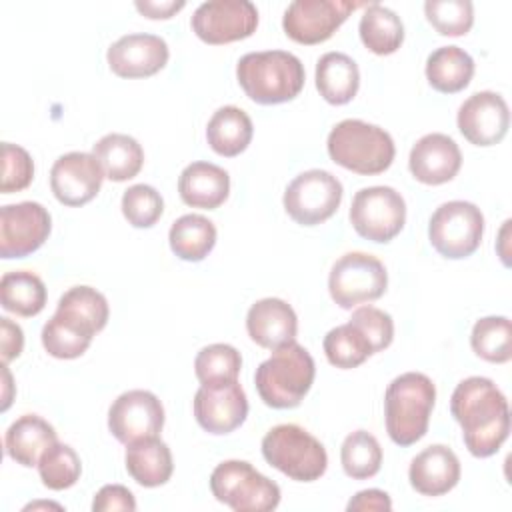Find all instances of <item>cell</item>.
<instances>
[{
  "mask_svg": "<svg viewBox=\"0 0 512 512\" xmlns=\"http://www.w3.org/2000/svg\"><path fill=\"white\" fill-rule=\"evenodd\" d=\"M450 412L462 426L468 452L488 458L500 450L510 434V408L502 390L484 376L462 380L450 398Z\"/></svg>",
  "mask_w": 512,
  "mask_h": 512,
  "instance_id": "obj_1",
  "label": "cell"
},
{
  "mask_svg": "<svg viewBox=\"0 0 512 512\" xmlns=\"http://www.w3.org/2000/svg\"><path fill=\"white\" fill-rule=\"evenodd\" d=\"M236 78L244 94L256 104H282L300 94L306 72L292 52L264 50L244 54L236 64Z\"/></svg>",
  "mask_w": 512,
  "mask_h": 512,
  "instance_id": "obj_2",
  "label": "cell"
},
{
  "mask_svg": "<svg viewBox=\"0 0 512 512\" xmlns=\"http://www.w3.org/2000/svg\"><path fill=\"white\" fill-rule=\"evenodd\" d=\"M436 400L434 382L422 372L396 376L384 394V418L390 440L398 446H412L428 432Z\"/></svg>",
  "mask_w": 512,
  "mask_h": 512,
  "instance_id": "obj_3",
  "label": "cell"
},
{
  "mask_svg": "<svg viewBox=\"0 0 512 512\" xmlns=\"http://www.w3.org/2000/svg\"><path fill=\"white\" fill-rule=\"evenodd\" d=\"M316 376L314 358L296 340L272 350L254 374L262 402L276 410L296 408L308 394Z\"/></svg>",
  "mask_w": 512,
  "mask_h": 512,
  "instance_id": "obj_4",
  "label": "cell"
},
{
  "mask_svg": "<svg viewBox=\"0 0 512 512\" xmlns=\"http://www.w3.org/2000/svg\"><path fill=\"white\" fill-rule=\"evenodd\" d=\"M326 148L332 162L362 176L388 170L396 154L394 140L384 128L356 118L338 122L328 134Z\"/></svg>",
  "mask_w": 512,
  "mask_h": 512,
  "instance_id": "obj_5",
  "label": "cell"
},
{
  "mask_svg": "<svg viewBox=\"0 0 512 512\" xmlns=\"http://www.w3.org/2000/svg\"><path fill=\"white\" fill-rule=\"evenodd\" d=\"M264 460L296 482H314L328 468L326 448L298 424H278L262 438Z\"/></svg>",
  "mask_w": 512,
  "mask_h": 512,
  "instance_id": "obj_6",
  "label": "cell"
},
{
  "mask_svg": "<svg viewBox=\"0 0 512 512\" xmlns=\"http://www.w3.org/2000/svg\"><path fill=\"white\" fill-rule=\"evenodd\" d=\"M212 496L236 512H268L280 504V486L246 460H224L210 474Z\"/></svg>",
  "mask_w": 512,
  "mask_h": 512,
  "instance_id": "obj_7",
  "label": "cell"
},
{
  "mask_svg": "<svg viewBox=\"0 0 512 512\" xmlns=\"http://www.w3.org/2000/svg\"><path fill=\"white\" fill-rule=\"evenodd\" d=\"M484 216L480 208L466 200L440 204L428 222V238L434 250L450 260L474 254L482 242Z\"/></svg>",
  "mask_w": 512,
  "mask_h": 512,
  "instance_id": "obj_8",
  "label": "cell"
},
{
  "mask_svg": "<svg viewBox=\"0 0 512 512\" xmlns=\"http://www.w3.org/2000/svg\"><path fill=\"white\" fill-rule=\"evenodd\" d=\"M388 286L384 264L366 252H348L340 256L328 276V292L340 308H354L378 300Z\"/></svg>",
  "mask_w": 512,
  "mask_h": 512,
  "instance_id": "obj_9",
  "label": "cell"
},
{
  "mask_svg": "<svg viewBox=\"0 0 512 512\" xmlns=\"http://www.w3.org/2000/svg\"><path fill=\"white\" fill-rule=\"evenodd\" d=\"M406 222V202L392 186L360 188L350 204V224L366 240L386 244Z\"/></svg>",
  "mask_w": 512,
  "mask_h": 512,
  "instance_id": "obj_10",
  "label": "cell"
},
{
  "mask_svg": "<svg viewBox=\"0 0 512 512\" xmlns=\"http://www.w3.org/2000/svg\"><path fill=\"white\" fill-rule=\"evenodd\" d=\"M342 192V184L332 172L312 168L286 186L282 202L296 224L316 226L334 216L342 202Z\"/></svg>",
  "mask_w": 512,
  "mask_h": 512,
  "instance_id": "obj_11",
  "label": "cell"
},
{
  "mask_svg": "<svg viewBox=\"0 0 512 512\" xmlns=\"http://www.w3.org/2000/svg\"><path fill=\"white\" fill-rule=\"evenodd\" d=\"M190 26L206 44H228L252 36L258 10L250 0H210L194 10Z\"/></svg>",
  "mask_w": 512,
  "mask_h": 512,
  "instance_id": "obj_12",
  "label": "cell"
},
{
  "mask_svg": "<svg viewBox=\"0 0 512 512\" xmlns=\"http://www.w3.org/2000/svg\"><path fill=\"white\" fill-rule=\"evenodd\" d=\"M366 4L346 0H294L282 16L286 36L298 44H320L328 40L352 10Z\"/></svg>",
  "mask_w": 512,
  "mask_h": 512,
  "instance_id": "obj_13",
  "label": "cell"
},
{
  "mask_svg": "<svg viewBox=\"0 0 512 512\" xmlns=\"http://www.w3.org/2000/svg\"><path fill=\"white\" fill-rule=\"evenodd\" d=\"M52 230L50 212L38 202H18L0 208V256L24 258L36 252Z\"/></svg>",
  "mask_w": 512,
  "mask_h": 512,
  "instance_id": "obj_14",
  "label": "cell"
},
{
  "mask_svg": "<svg viewBox=\"0 0 512 512\" xmlns=\"http://www.w3.org/2000/svg\"><path fill=\"white\" fill-rule=\"evenodd\" d=\"M164 426V406L150 390H128L108 410V430L122 444L158 436Z\"/></svg>",
  "mask_w": 512,
  "mask_h": 512,
  "instance_id": "obj_15",
  "label": "cell"
},
{
  "mask_svg": "<svg viewBox=\"0 0 512 512\" xmlns=\"http://www.w3.org/2000/svg\"><path fill=\"white\" fill-rule=\"evenodd\" d=\"M248 398L238 380L202 384L194 394V418L210 434H228L244 424Z\"/></svg>",
  "mask_w": 512,
  "mask_h": 512,
  "instance_id": "obj_16",
  "label": "cell"
},
{
  "mask_svg": "<svg viewBox=\"0 0 512 512\" xmlns=\"http://www.w3.org/2000/svg\"><path fill=\"white\" fill-rule=\"evenodd\" d=\"M456 124L470 144L494 146L510 128V110L500 94L492 90L474 92L460 104Z\"/></svg>",
  "mask_w": 512,
  "mask_h": 512,
  "instance_id": "obj_17",
  "label": "cell"
},
{
  "mask_svg": "<svg viewBox=\"0 0 512 512\" xmlns=\"http://www.w3.org/2000/svg\"><path fill=\"white\" fill-rule=\"evenodd\" d=\"M102 166L88 152L62 154L50 170V188L64 206H82L90 202L104 180Z\"/></svg>",
  "mask_w": 512,
  "mask_h": 512,
  "instance_id": "obj_18",
  "label": "cell"
},
{
  "mask_svg": "<svg viewBox=\"0 0 512 512\" xmlns=\"http://www.w3.org/2000/svg\"><path fill=\"white\" fill-rule=\"evenodd\" d=\"M168 44L156 34H126L110 44L106 60L120 78H148L160 72L168 62Z\"/></svg>",
  "mask_w": 512,
  "mask_h": 512,
  "instance_id": "obj_19",
  "label": "cell"
},
{
  "mask_svg": "<svg viewBox=\"0 0 512 512\" xmlns=\"http://www.w3.org/2000/svg\"><path fill=\"white\" fill-rule=\"evenodd\" d=\"M462 166V152L458 144L440 132L422 136L410 150L408 168L412 176L428 186L450 182Z\"/></svg>",
  "mask_w": 512,
  "mask_h": 512,
  "instance_id": "obj_20",
  "label": "cell"
},
{
  "mask_svg": "<svg viewBox=\"0 0 512 512\" xmlns=\"http://www.w3.org/2000/svg\"><path fill=\"white\" fill-rule=\"evenodd\" d=\"M246 330L252 342L276 350L296 340L298 318L294 308L280 298H262L246 314Z\"/></svg>",
  "mask_w": 512,
  "mask_h": 512,
  "instance_id": "obj_21",
  "label": "cell"
},
{
  "mask_svg": "<svg viewBox=\"0 0 512 512\" xmlns=\"http://www.w3.org/2000/svg\"><path fill=\"white\" fill-rule=\"evenodd\" d=\"M408 480L422 496H442L458 484L460 460L448 446L432 444L412 458Z\"/></svg>",
  "mask_w": 512,
  "mask_h": 512,
  "instance_id": "obj_22",
  "label": "cell"
},
{
  "mask_svg": "<svg viewBox=\"0 0 512 512\" xmlns=\"http://www.w3.org/2000/svg\"><path fill=\"white\" fill-rule=\"evenodd\" d=\"M178 194L192 208L214 210L230 194V176L212 162H192L180 172Z\"/></svg>",
  "mask_w": 512,
  "mask_h": 512,
  "instance_id": "obj_23",
  "label": "cell"
},
{
  "mask_svg": "<svg viewBox=\"0 0 512 512\" xmlns=\"http://www.w3.org/2000/svg\"><path fill=\"white\" fill-rule=\"evenodd\" d=\"M58 442L56 430L44 418L36 414H24L16 418L6 434H4V448L6 454L20 466L32 468L38 466L42 454Z\"/></svg>",
  "mask_w": 512,
  "mask_h": 512,
  "instance_id": "obj_24",
  "label": "cell"
},
{
  "mask_svg": "<svg viewBox=\"0 0 512 512\" xmlns=\"http://www.w3.org/2000/svg\"><path fill=\"white\" fill-rule=\"evenodd\" d=\"M124 462L132 480L144 488H156L166 484L174 470L172 452L168 444L162 442L158 436L128 444Z\"/></svg>",
  "mask_w": 512,
  "mask_h": 512,
  "instance_id": "obj_25",
  "label": "cell"
},
{
  "mask_svg": "<svg viewBox=\"0 0 512 512\" xmlns=\"http://www.w3.org/2000/svg\"><path fill=\"white\" fill-rule=\"evenodd\" d=\"M360 86L358 64L344 52H326L316 62V88L334 106L348 104Z\"/></svg>",
  "mask_w": 512,
  "mask_h": 512,
  "instance_id": "obj_26",
  "label": "cell"
},
{
  "mask_svg": "<svg viewBox=\"0 0 512 512\" xmlns=\"http://www.w3.org/2000/svg\"><path fill=\"white\" fill-rule=\"evenodd\" d=\"M92 156L102 166V172L112 182L134 178L144 164V150L136 138L128 134H106L92 146Z\"/></svg>",
  "mask_w": 512,
  "mask_h": 512,
  "instance_id": "obj_27",
  "label": "cell"
},
{
  "mask_svg": "<svg viewBox=\"0 0 512 512\" xmlns=\"http://www.w3.org/2000/svg\"><path fill=\"white\" fill-rule=\"evenodd\" d=\"M254 126L250 116L238 106L218 108L206 126L208 146L226 158L244 152L252 140Z\"/></svg>",
  "mask_w": 512,
  "mask_h": 512,
  "instance_id": "obj_28",
  "label": "cell"
},
{
  "mask_svg": "<svg viewBox=\"0 0 512 512\" xmlns=\"http://www.w3.org/2000/svg\"><path fill=\"white\" fill-rule=\"evenodd\" d=\"M472 76L474 60L460 46H440L426 58L428 84L442 94L464 90Z\"/></svg>",
  "mask_w": 512,
  "mask_h": 512,
  "instance_id": "obj_29",
  "label": "cell"
},
{
  "mask_svg": "<svg viewBox=\"0 0 512 512\" xmlns=\"http://www.w3.org/2000/svg\"><path fill=\"white\" fill-rule=\"evenodd\" d=\"M358 32L362 44L378 56L394 54L404 42V24L400 16L378 2H370L366 6Z\"/></svg>",
  "mask_w": 512,
  "mask_h": 512,
  "instance_id": "obj_30",
  "label": "cell"
},
{
  "mask_svg": "<svg viewBox=\"0 0 512 512\" xmlns=\"http://www.w3.org/2000/svg\"><path fill=\"white\" fill-rule=\"evenodd\" d=\"M168 242L180 260L200 262L216 244V226L202 214H184L172 222Z\"/></svg>",
  "mask_w": 512,
  "mask_h": 512,
  "instance_id": "obj_31",
  "label": "cell"
},
{
  "mask_svg": "<svg viewBox=\"0 0 512 512\" xmlns=\"http://www.w3.org/2000/svg\"><path fill=\"white\" fill-rule=\"evenodd\" d=\"M2 308L16 316H36L46 306V286L40 276L28 270L6 272L0 280Z\"/></svg>",
  "mask_w": 512,
  "mask_h": 512,
  "instance_id": "obj_32",
  "label": "cell"
},
{
  "mask_svg": "<svg viewBox=\"0 0 512 512\" xmlns=\"http://www.w3.org/2000/svg\"><path fill=\"white\" fill-rule=\"evenodd\" d=\"M40 338L44 350L50 356L60 360H72L88 350L94 334L82 324L70 320L68 316L54 312V316L42 326Z\"/></svg>",
  "mask_w": 512,
  "mask_h": 512,
  "instance_id": "obj_33",
  "label": "cell"
},
{
  "mask_svg": "<svg viewBox=\"0 0 512 512\" xmlns=\"http://www.w3.org/2000/svg\"><path fill=\"white\" fill-rule=\"evenodd\" d=\"M56 312L82 324L92 334H98L110 316L108 302L102 292L92 286H72L66 290L56 306Z\"/></svg>",
  "mask_w": 512,
  "mask_h": 512,
  "instance_id": "obj_34",
  "label": "cell"
},
{
  "mask_svg": "<svg viewBox=\"0 0 512 512\" xmlns=\"http://www.w3.org/2000/svg\"><path fill=\"white\" fill-rule=\"evenodd\" d=\"M470 346L476 356L492 364H504L512 358V324L506 316H484L476 320L470 334Z\"/></svg>",
  "mask_w": 512,
  "mask_h": 512,
  "instance_id": "obj_35",
  "label": "cell"
},
{
  "mask_svg": "<svg viewBox=\"0 0 512 512\" xmlns=\"http://www.w3.org/2000/svg\"><path fill=\"white\" fill-rule=\"evenodd\" d=\"M322 346H324V354H326L328 362L336 368H342V370L356 368L368 356L374 354L368 338L352 322H346V324H340V326L332 328L324 336Z\"/></svg>",
  "mask_w": 512,
  "mask_h": 512,
  "instance_id": "obj_36",
  "label": "cell"
},
{
  "mask_svg": "<svg viewBox=\"0 0 512 512\" xmlns=\"http://www.w3.org/2000/svg\"><path fill=\"white\" fill-rule=\"evenodd\" d=\"M340 462L346 476L354 480H366L378 474L382 466V448L370 432L356 430L344 438L340 448Z\"/></svg>",
  "mask_w": 512,
  "mask_h": 512,
  "instance_id": "obj_37",
  "label": "cell"
},
{
  "mask_svg": "<svg viewBox=\"0 0 512 512\" xmlns=\"http://www.w3.org/2000/svg\"><path fill=\"white\" fill-rule=\"evenodd\" d=\"M38 474L46 488L66 490L74 486L82 474V462L76 450L68 444L54 442L38 462Z\"/></svg>",
  "mask_w": 512,
  "mask_h": 512,
  "instance_id": "obj_38",
  "label": "cell"
},
{
  "mask_svg": "<svg viewBox=\"0 0 512 512\" xmlns=\"http://www.w3.org/2000/svg\"><path fill=\"white\" fill-rule=\"evenodd\" d=\"M242 368L240 352L230 344L204 346L194 358V372L200 384H218L238 380Z\"/></svg>",
  "mask_w": 512,
  "mask_h": 512,
  "instance_id": "obj_39",
  "label": "cell"
},
{
  "mask_svg": "<svg viewBox=\"0 0 512 512\" xmlns=\"http://www.w3.org/2000/svg\"><path fill=\"white\" fill-rule=\"evenodd\" d=\"M424 14L442 36H464L474 24L470 0H428L424 2Z\"/></svg>",
  "mask_w": 512,
  "mask_h": 512,
  "instance_id": "obj_40",
  "label": "cell"
},
{
  "mask_svg": "<svg viewBox=\"0 0 512 512\" xmlns=\"http://www.w3.org/2000/svg\"><path fill=\"white\" fill-rule=\"evenodd\" d=\"M120 208L128 224L134 228H150L160 220L164 212V200L154 186L134 184L122 194Z\"/></svg>",
  "mask_w": 512,
  "mask_h": 512,
  "instance_id": "obj_41",
  "label": "cell"
},
{
  "mask_svg": "<svg viewBox=\"0 0 512 512\" xmlns=\"http://www.w3.org/2000/svg\"><path fill=\"white\" fill-rule=\"evenodd\" d=\"M34 178V162L30 154L12 142L2 144V194L20 192L30 186Z\"/></svg>",
  "mask_w": 512,
  "mask_h": 512,
  "instance_id": "obj_42",
  "label": "cell"
},
{
  "mask_svg": "<svg viewBox=\"0 0 512 512\" xmlns=\"http://www.w3.org/2000/svg\"><path fill=\"white\" fill-rule=\"evenodd\" d=\"M368 338L374 354L386 350L394 340L392 316L376 306H360L352 312L350 320Z\"/></svg>",
  "mask_w": 512,
  "mask_h": 512,
  "instance_id": "obj_43",
  "label": "cell"
},
{
  "mask_svg": "<svg viewBox=\"0 0 512 512\" xmlns=\"http://www.w3.org/2000/svg\"><path fill=\"white\" fill-rule=\"evenodd\" d=\"M92 510L94 512H114V510H136V498L134 494L122 486V484H106L102 486L94 500H92Z\"/></svg>",
  "mask_w": 512,
  "mask_h": 512,
  "instance_id": "obj_44",
  "label": "cell"
},
{
  "mask_svg": "<svg viewBox=\"0 0 512 512\" xmlns=\"http://www.w3.org/2000/svg\"><path fill=\"white\" fill-rule=\"evenodd\" d=\"M0 346H2V362L18 358L24 348V332L10 318H0Z\"/></svg>",
  "mask_w": 512,
  "mask_h": 512,
  "instance_id": "obj_45",
  "label": "cell"
},
{
  "mask_svg": "<svg viewBox=\"0 0 512 512\" xmlns=\"http://www.w3.org/2000/svg\"><path fill=\"white\" fill-rule=\"evenodd\" d=\"M348 512H356V510H382L388 512L392 510V500L384 490L378 488H370V490H362L358 492L346 506Z\"/></svg>",
  "mask_w": 512,
  "mask_h": 512,
  "instance_id": "obj_46",
  "label": "cell"
},
{
  "mask_svg": "<svg viewBox=\"0 0 512 512\" xmlns=\"http://www.w3.org/2000/svg\"><path fill=\"white\" fill-rule=\"evenodd\" d=\"M136 10L142 12L146 18H170L172 14H176L178 10H182L186 6L184 0H166V2H156V0H136Z\"/></svg>",
  "mask_w": 512,
  "mask_h": 512,
  "instance_id": "obj_47",
  "label": "cell"
},
{
  "mask_svg": "<svg viewBox=\"0 0 512 512\" xmlns=\"http://www.w3.org/2000/svg\"><path fill=\"white\" fill-rule=\"evenodd\" d=\"M508 228H510V220H506L504 222V226H502V230H500V242H498V256L502 258V262H504V266H508L510 262H508V256L504 254V244H506V236H508Z\"/></svg>",
  "mask_w": 512,
  "mask_h": 512,
  "instance_id": "obj_48",
  "label": "cell"
},
{
  "mask_svg": "<svg viewBox=\"0 0 512 512\" xmlns=\"http://www.w3.org/2000/svg\"><path fill=\"white\" fill-rule=\"evenodd\" d=\"M4 378H6V394H4V404H2V410H6L10 406V394H8V384H10V372L4 364Z\"/></svg>",
  "mask_w": 512,
  "mask_h": 512,
  "instance_id": "obj_49",
  "label": "cell"
},
{
  "mask_svg": "<svg viewBox=\"0 0 512 512\" xmlns=\"http://www.w3.org/2000/svg\"><path fill=\"white\" fill-rule=\"evenodd\" d=\"M46 506H50V508H62L60 504H54V502H36V504H28L24 510H34V508H46Z\"/></svg>",
  "mask_w": 512,
  "mask_h": 512,
  "instance_id": "obj_50",
  "label": "cell"
}]
</instances>
